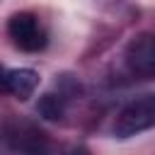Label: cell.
Returning a JSON list of instances; mask_svg holds the SVG:
<instances>
[{"label":"cell","instance_id":"cell-4","mask_svg":"<svg viewBox=\"0 0 155 155\" xmlns=\"http://www.w3.org/2000/svg\"><path fill=\"white\" fill-rule=\"evenodd\" d=\"M126 65L131 73L143 78H155V31L140 34L126 48Z\"/></svg>","mask_w":155,"mask_h":155},{"label":"cell","instance_id":"cell-1","mask_svg":"<svg viewBox=\"0 0 155 155\" xmlns=\"http://www.w3.org/2000/svg\"><path fill=\"white\" fill-rule=\"evenodd\" d=\"M155 126V92L131 99L114 121V136L116 138H131Z\"/></svg>","mask_w":155,"mask_h":155},{"label":"cell","instance_id":"cell-2","mask_svg":"<svg viewBox=\"0 0 155 155\" xmlns=\"http://www.w3.org/2000/svg\"><path fill=\"white\" fill-rule=\"evenodd\" d=\"M7 34L17 48L36 53L46 46V29L41 27L39 17L31 12H17L7 22Z\"/></svg>","mask_w":155,"mask_h":155},{"label":"cell","instance_id":"cell-5","mask_svg":"<svg viewBox=\"0 0 155 155\" xmlns=\"http://www.w3.org/2000/svg\"><path fill=\"white\" fill-rule=\"evenodd\" d=\"M39 85V75L29 68H10L2 75V87L17 99H29Z\"/></svg>","mask_w":155,"mask_h":155},{"label":"cell","instance_id":"cell-6","mask_svg":"<svg viewBox=\"0 0 155 155\" xmlns=\"http://www.w3.org/2000/svg\"><path fill=\"white\" fill-rule=\"evenodd\" d=\"M39 114L41 116H46V119H58L61 114H63V104H61V99L56 97V94H46V97H41V102H39Z\"/></svg>","mask_w":155,"mask_h":155},{"label":"cell","instance_id":"cell-3","mask_svg":"<svg viewBox=\"0 0 155 155\" xmlns=\"http://www.w3.org/2000/svg\"><path fill=\"white\" fill-rule=\"evenodd\" d=\"M7 143L22 155H48V138L29 121H12L5 128Z\"/></svg>","mask_w":155,"mask_h":155}]
</instances>
